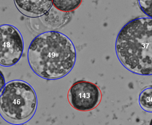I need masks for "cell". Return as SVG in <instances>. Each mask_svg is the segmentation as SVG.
<instances>
[{
    "mask_svg": "<svg viewBox=\"0 0 152 125\" xmlns=\"http://www.w3.org/2000/svg\"><path fill=\"white\" fill-rule=\"evenodd\" d=\"M53 5L58 10L70 12L76 10L80 6L83 0H52Z\"/></svg>",
    "mask_w": 152,
    "mask_h": 125,
    "instance_id": "7",
    "label": "cell"
},
{
    "mask_svg": "<svg viewBox=\"0 0 152 125\" xmlns=\"http://www.w3.org/2000/svg\"></svg>",
    "mask_w": 152,
    "mask_h": 125,
    "instance_id": "12",
    "label": "cell"
},
{
    "mask_svg": "<svg viewBox=\"0 0 152 125\" xmlns=\"http://www.w3.org/2000/svg\"><path fill=\"white\" fill-rule=\"evenodd\" d=\"M150 125H152V121H151V124H150Z\"/></svg>",
    "mask_w": 152,
    "mask_h": 125,
    "instance_id": "11",
    "label": "cell"
},
{
    "mask_svg": "<svg viewBox=\"0 0 152 125\" xmlns=\"http://www.w3.org/2000/svg\"><path fill=\"white\" fill-rule=\"evenodd\" d=\"M68 99L75 109L86 112L95 109L102 100V93L97 85L86 80L75 82L69 90Z\"/></svg>",
    "mask_w": 152,
    "mask_h": 125,
    "instance_id": "5",
    "label": "cell"
},
{
    "mask_svg": "<svg viewBox=\"0 0 152 125\" xmlns=\"http://www.w3.org/2000/svg\"><path fill=\"white\" fill-rule=\"evenodd\" d=\"M140 10L148 17L152 18V0H137Z\"/></svg>",
    "mask_w": 152,
    "mask_h": 125,
    "instance_id": "9",
    "label": "cell"
},
{
    "mask_svg": "<svg viewBox=\"0 0 152 125\" xmlns=\"http://www.w3.org/2000/svg\"><path fill=\"white\" fill-rule=\"evenodd\" d=\"M24 43L18 29L10 25H0V65L14 66L23 56Z\"/></svg>",
    "mask_w": 152,
    "mask_h": 125,
    "instance_id": "4",
    "label": "cell"
},
{
    "mask_svg": "<svg viewBox=\"0 0 152 125\" xmlns=\"http://www.w3.org/2000/svg\"><path fill=\"white\" fill-rule=\"evenodd\" d=\"M138 102L142 109L152 113V86L145 88L140 93Z\"/></svg>",
    "mask_w": 152,
    "mask_h": 125,
    "instance_id": "8",
    "label": "cell"
},
{
    "mask_svg": "<svg viewBox=\"0 0 152 125\" xmlns=\"http://www.w3.org/2000/svg\"><path fill=\"white\" fill-rule=\"evenodd\" d=\"M76 60L73 42L57 31L38 35L28 48V61L31 69L44 79L56 80L66 76L73 69Z\"/></svg>",
    "mask_w": 152,
    "mask_h": 125,
    "instance_id": "1",
    "label": "cell"
},
{
    "mask_svg": "<svg viewBox=\"0 0 152 125\" xmlns=\"http://www.w3.org/2000/svg\"><path fill=\"white\" fill-rule=\"evenodd\" d=\"M14 2L18 10L30 18L45 15L53 5L52 0H14Z\"/></svg>",
    "mask_w": 152,
    "mask_h": 125,
    "instance_id": "6",
    "label": "cell"
},
{
    "mask_svg": "<svg viewBox=\"0 0 152 125\" xmlns=\"http://www.w3.org/2000/svg\"><path fill=\"white\" fill-rule=\"evenodd\" d=\"M115 51L121 64L130 72L152 75V18L141 17L128 22L117 36Z\"/></svg>",
    "mask_w": 152,
    "mask_h": 125,
    "instance_id": "2",
    "label": "cell"
},
{
    "mask_svg": "<svg viewBox=\"0 0 152 125\" xmlns=\"http://www.w3.org/2000/svg\"><path fill=\"white\" fill-rule=\"evenodd\" d=\"M5 81L4 77L3 75L2 72L0 71V95L2 94L4 88L5 87Z\"/></svg>",
    "mask_w": 152,
    "mask_h": 125,
    "instance_id": "10",
    "label": "cell"
},
{
    "mask_svg": "<svg viewBox=\"0 0 152 125\" xmlns=\"http://www.w3.org/2000/svg\"><path fill=\"white\" fill-rule=\"evenodd\" d=\"M37 99L31 85L20 80L8 82L0 95V114L11 123H25L35 113Z\"/></svg>",
    "mask_w": 152,
    "mask_h": 125,
    "instance_id": "3",
    "label": "cell"
}]
</instances>
